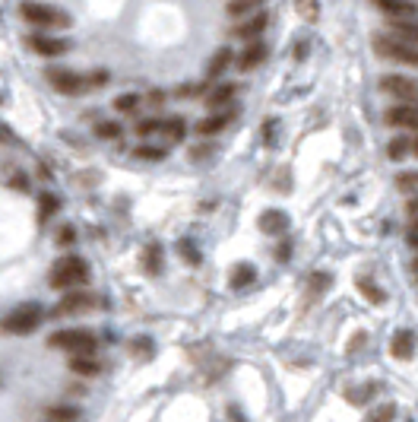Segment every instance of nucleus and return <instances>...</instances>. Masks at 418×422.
<instances>
[{
    "label": "nucleus",
    "mask_w": 418,
    "mask_h": 422,
    "mask_svg": "<svg viewBox=\"0 0 418 422\" xmlns=\"http://www.w3.org/2000/svg\"><path fill=\"white\" fill-rule=\"evenodd\" d=\"M89 280V264L82 260V257H76V254H67V257H60L58 264L51 267V286L54 289H80L82 282Z\"/></svg>",
    "instance_id": "1"
},
{
    "label": "nucleus",
    "mask_w": 418,
    "mask_h": 422,
    "mask_svg": "<svg viewBox=\"0 0 418 422\" xmlns=\"http://www.w3.org/2000/svg\"><path fill=\"white\" fill-rule=\"evenodd\" d=\"M45 321V308L38 302H23L19 308H13L3 321H0V331L13 333V337H25V333H35Z\"/></svg>",
    "instance_id": "2"
},
{
    "label": "nucleus",
    "mask_w": 418,
    "mask_h": 422,
    "mask_svg": "<svg viewBox=\"0 0 418 422\" xmlns=\"http://www.w3.org/2000/svg\"><path fill=\"white\" fill-rule=\"evenodd\" d=\"M48 343L54 349L70 353V356H95V333L82 331V327H67V331L51 333Z\"/></svg>",
    "instance_id": "3"
},
{
    "label": "nucleus",
    "mask_w": 418,
    "mask_h": 422,
    "mask_svg": "<svg viewBox=\"0 0 418 422\" xmlns=\"http://www.w3.org/2000/svg\"><path fill=\"white\" fill-rule=\"evenodd\" d=\"M19 16H23L25 23L41 25V29H67V25H70V16H67L60 7L35 3V0H25V3H19Z\"/></svg>",
    "instance_id": "4"
},
{
    "label": "nucleus",
    "mask_w": 418,
    "mask_h": 422,
    "mask_svg": "<svg viewBox=\"0 0 418 422\" xmlns=\"http://www.w3.org/2000/svg\"><path fill=\"white\" fill-rule=\"evenodd\" d=\"M371 45H374V51H378L380 58L386 60H396V64H406V67H418V48L409 42H402V38H396L393 32L390 35H374L371 38Z\"/></svg>",
    "instance_id": "5"
},
{
    "label": "nucleus",
    "mask_w": 418,
    "mask_h": 422,
    "mask_svg": "<svg viewBox=\"0 0 418 422\" xmlns=\"http://www.w3.org/2000/svg\"><path fill=\"white\" fill-rule=\"evenodd\" d=\"M380 89L386 92V96H393V99H402V102H415L418 99V80H412V76H402V74H390L380 80Z\"/></svg>",
    "instance_id": "6"
},
{
    "label": "nucleus",
    "mask_w": 418,
    "mask_h": 422,
    "mask_svg": "<svg viewBox=\"0 0 418 422\" xmlns=\"http://www.w3.org/2000/svg\"><path fill=\"white\" fill-rule=\"evenodd\" d=\"M384 121H386V127H399V131H418V105L399 102V105L386 108Z\"/></svg>",
    "instance_id": "7"
},
{
    "label": "nucleus",
    "mask_w": 418,
    "mask_h": 422,
    "mask_svg": "<svg viewBox=\"0 0 418 422\" xmlns=\"http://www.w3.org/2000/svg\"><path fill=\"white\" fill-rule=\"evenodd\" d=\"M48 83L54 86L58 92H67V96H73V92H80L82 86H86V80H82L80 74H73V70L54 67V70H48Z\"/></svg>",
    "instance_id": "8"
},
{
    "label": "nucleus",
    "mask_w": 418,
    "mask_h": 422,
    "mask_svg": "<svg viewBox=\"0 0 418 422\" xmlns=\"http://www.w3.org/2000/svg\"><path fill=\"white\" fill-rule=\"evenodd\" d=\"M29 48L35 54H41V58H58V54H64L70 48V42L67 38H54V35H29Z\"/></svg>",
    "instance_id": "9"
},
{
    "label": "nucleus",
    "mask_w": 418,
    "mask_h": 422,
    "mask_svg": "<svg viewBox=\"0 0 418 422\" xmlns=\"http://www.w3.org/2000/svg\"><path fill=\"white\" fill-rule=\"evenodd\" d=\"M92 305H95V296H92V292L73 289V292H67V296L60 298L58 311H60V315H80V311H89Z\"/></svg>",
    "instance_id": "10"
},
{
    "label": "nucleus",
    "mask_w": 418,
    "mask_h": 422,
    "mask_svg": "<svg viewBox=\"0 0 418 422\" xmlns=\"http://www.w3.org/2000/svg\"><path fill=\"white\" fill-rule=\"evenodd\" d=\"M257 225H260L263 235H282L288 229V213L286 210H263Z\"/></svg>",
    "instance_id": "11"
},
{
    "label": "nucleus",
    "mask_w": 418,
    "mask_h": 422,
    "mask_svg": "<svg viewBox=\"0 0 418 422\" xmlns=\"http://www.w3.org/2000/svg\"><path fill=\"white\" fill-rule=\"evenodd\" d=\"M415 343L418 337L412 331H396L393 340H390V353H393V359H412V353H415Z\"/></svg>",
    "instance_id": "12"
},
{
    "label": "nucleus",
    "mask_w": 418,
    "mask_h": 422,
    "mask_svg": "<svg viewBox=\"0 0 418 422\" xmlns=\"http://www.w3.org/2000/svg\"><path fill=\"white\" fill-rule=\"evenodd\" d=\"M374 3L393 19H412L418 13V7L412 3V0H374Z\"/></svg>",
    "instance_id": "13"
},
{
    "label": "nucleus",
    "mask_w": 418,
    "mask_h": 422,
    "mask_svg": "<svg viewBox=\"0 0 418 422\" xmlns=\"http://www.w3.org/2000/svg\"><path fill=\"white\" fill-rule=\"evenodd\" d=\"M263 60H266V45H263V42H251V45H247V48H244V54H241V58H238V67H241V70H244V74H247V70H254V67H260Z\"/></svg>",
    "instance_id": "14"
},
{
    "label": "nucleus",
    "mask_w": 418,
    "mask_h": 422,
    "mask_svg": "<svg viewBox=\"0 0 418 422\" xmlns=\"http://www.w3.org/2000/svg\"><path fill=\"white\" fill-rule=\"evenodd\" d=\"M70 372L80 378H92L102 372V362L95 356H70Z\"/></svg>",
    "instance_id": "15"
},
{
    "label": "nucleus",
    "mask_w": 418,
    "mask_h": 422,
    "mask_svg": "<svg viewBox=\"0 0 418 422\" xmlns=\"http://www.w3.org/2000/svg\"><path fill=\"white\" fill-rule=\"evenodd\" d=\"M231 60H235L231 48H219V51L213 54V58H209V67H206V76H209V80H219V76L225 74V70H229Z\"/></svg>",
    "instance_id": "16"
},
{
    "label": "nucleus",
    "mask_w": 418,
    "mask_h": 422,
    "mask_svg": "<svg viewBox=\"0 0 418 422\" xmlns=\"http://www.w3.org/2000/svg\"><path fill=\"white\" fill-rule=\"evenodd\" d=\"M355 286H358V292L368 298L371 305H384V302H386V292L380 289L378 282H371L368 276H358V280H355Z\"/></svg>",
    "instance_id": "17"
},
{
    "label": "nucleus",
    "mask_w": 418,
    "mask_h": 422,
    "mask_svg": "<svg viewBox=\"0 0 418 422\" xmlns=\"http://www.w3.org/2000/svg\"><path fill=\"white\" fill-rule=\"evenodd\" d=\"M266 29V13H254V16H247L244 23L238 25V35L241 38H254L257 42V35Z\"/></svg>",
    "instance_id": "18"
},
{
    "label": "nucleus",
    "mask_w": 418,
    "mask_h": 422,
    "mask_svg": "<svg viewBox=\"0 0 418 422\" xmlns=\"http://www.w3.org/2000/svg\"><path fill=\"white\" fill-rule=\"evenodd\" d=\"M225 124H229V115H209L197 124V133L200 137H216V133L225 131Z\"/></svg>",
    "instance_id": "19"
},
{
    "label": "nucleus",
    "mask_w": 418,
    "mask_h": 422,
    "mask_svg": "<svg viewBox=\"0 0 418 422\" xmlns=\"http://www.w3.org/2000/svg\"><path fill=\"white\" fill-rule=\"evenodd\" d=\"M393 35L418 48V23H412V19H393Z\"/></svg>",
    "instance_id": "20"
},
{
    "label": "nucleus",
    "mask_w": 418,
    "mask_h": 422,
    "mask_svg": "<svg viewBox=\"0 0 418 422\" xmlns=\"http://www.w3.org/2000/svg\"><path fill=\"white\" fill-rule=\"evenodd\" d=\"M257 276L254 264H235V270H231V289H244V286H251Z\"/></svg>",
    "instance_id": "21"
},
{
    "label": "nucleus",
    "mask_w": 418,
    "mask_h": 422,
    "mask_svg": "<svg viewBox=\"0 0 418 422\" xmlns=\"http://www.w3.org/2000/svg\"><path fill=\"white\" fill-rule=\"evenodd\" d=\"M162 133L172 143H181L184 140V133H187V121H184V118H172V121H165L162 124Z\"/></svg>",
    "instance_id": "22"
},
{
    "label": "nucleus",
    "mask_w": 418,
    "mask_h": 422,
    "mask_svg": "<svg viewBox=\"0 0 418 422\" xmlns=\"http://www.w3.org/2000/svg\"><path fill=\"white\" fill-rule=\"evenodd\" d=\"M231 96H235V83H225V86H219V89L209 92L206 105H209V108H222V105H229V102H231Z\"/></svg>",
    "instance_id": "23"
},
{
    "label": "nucleus",
    "mask_w": 418,
    "mask_h": 422,
    "mask_svg": "<svg viewBox=\"0 0 418 422\" xmlns=\"http://www.w3.org/2000/svg\"><path fill=\"white\" fill-rule=\"evenodd\" d=\"M295 10L304 23H317L320 16V0H295Z\"/></svg>",
    "instance_id": "24"
},
{
    "label": "nucleus",
    "mask_w": 418,
    "mask_h": 422,
    "mask_svg": "<svg viewBox=\"0 0 418 422\" xmlns=\"http://www.w3.org/2000/svg\"><path fill=\"white\" fill-rule=\"evenodd\" d=\"M263 0H231L229 3V13L231 16H251V13H257L260 10Z\"/></svg>",
    "instance_id": "25"
},
{
    "label": "nucleus",
    "mask_w": 418,
    "mask_h": 422,
    "mask_svg": "<svg viewBox=\"0 0 418 422\" xmlns=\"http://www.w3.org/2000/svg\"><path fill=\"white\" fill-rule=\"evenodd\" d=\"M412 149V140H406V137H396V140H390V146H386V156L393 159V162H399V159L409 156Z\"/></svg>",
    "instance_id": "26"
},
{
    "label": "nucleus",
    "mask_w": 418,
    "mask_h": 422,
    "mask_svg": "<svg viewBox=\"0 0 418 422\" xmlns=\"http://www.w3.org/2000/svg\"><path fill=\"white\" fill-rule=\"evenodd\" d=\"M133 156H137V159H146V162H162L168 153H165L162 146H149V143H143V146L133 149Z\"/></svg>",
    "instance_id": "27"
},
{
    "label": "nucleus",
    "mask_w": 418,
    "mask_h": 422,
    "mask_svg": "<svg viewBox=\"0 0 418 422\" xmlns=\"http://www.w3.org/2000/svg\"><path fill=\"white\" fill-rule=\"evenodd\" d=\"M121 133H124V127L115 124V121H102V124H95V137H99V140H117Z\"/></svg>",
    "instance_id": "28"
},
{
    "label": "nucleus",
    "mask_w": 418,
    "mask_h": 422,
    "mask_svg": "<svg viewBox=\"0 0 418 422\" xmlns=\"http://www.w3.org/2000/svg\"><path fill=\"white\" fill-rule=\"evenodd\" d=\"M48 422H76V410L73 406H51Z\"/></svg>",
    "instance_id": "29"
},
{
    "label": "nucleus",
    "mask_w": 418,
    "mask_h": 422,
    "mask_svg": "<svg viewBox=\"0 0 418 422\" xmlns=\"http://www.w3.org/2000/svg\"><path fill=\"white\" fill-rule=\"evenodd\" d=\"M162 124L165 121H159V118H143V121H137V133L139 137H152V133H162Z\"/></svg>",
    "instance_id": "30"
},
{
    "label": "nucleus",
    "mask_w": 418,
    "mask_h": 422,
    "mask_svg": "<svg viewBox=\"0 0 418 422\" xmlns=\"http://www.w3.org/2000/svg\"><path fill=\"white\" fill-rule=\"evenodd\" d=\"M143 264H146L149 274H162V251L152 245V248H146V257H143Z\"/></svg>",
    "instance_id": "31"
},
{
    "label": "nucleus",
    "mask_w": 418,
    "mask_h": 422,
    "mask_svg": "<svg viewBox=\"0 0 418 422\" xmlns=\"http://www.w3.org/2000/svg\"><path fill=\"white\" fill-rule=\"evenodd\" d=\"M58 197H51V194H45V197H38V216L41 219H48V216H54L58 213Z\"/></svg>",
    "instance_id": "32"
},
{
    "label": "nucleus",
    "mask_w": 418,
    "mask_h": 422,
    "mask_svg": "<svg viewBox=\"0 0 418 422\" xmlns=\"http://www.w3.org/2000/svg\"><path fill=\"white\" fill-rule=\"evenodd\" d=\"M137 105H139V96H133V92L117 96V99H115V108H117V111H124V115H127V111H137Z\"/></svg>",
    "instance_id": "33"
},
{
    "label": "nucleus",
    "mask_w": 418,
    "mask_h": 422,
    "mask_svg": "<svg viewBox=\"0 0 418 422\" xmlns=\"http://www.w3.org/2000/svg\"><path fill=\"white\" fill-rule=\"evenodd\" d=\"M393 416H396V406L393 403H384L380 410H374V413H371L368 422H393Z\"/></svg>",
    "instance_id": "34"
},
{
    "label": "nucleus",
    "mask_w": 418,
    "mask_h": 422,
    "mask_svg": "<svg viewBox=\"0 0 418 422\" xmlns=\"http://www.w3.org/2000/svg\"><path fill=\"white\" fill-rule=\"evenodd\" d=\"M396 184H399V190H415L418 188V172H402L399 178H396Z\"/></svg>",
    "instance_id": "35"
},
{
    "label": "nucleus",
    "mask_w": 418,
    "mask_h": 422,
    "mask_svg": "<svg viewBox=\"0 0 418 422\" xmlns=\"http://www.w3.org/2000/svg\"><path fill=\"white\" fill-rule=\"evenodd\" d=\"M181 257H184L187 264H200V254L194 251V245H190V241H181Z\"/></svg>",
    "instance_id": "36"
},
{
    "label": "nucleus",
    "mask_w": 418,
    "mask_h": 422,
    "mask_svg": "<svg viewBox=\"0 0 418 422\" xmlns=\"http://www.w3.org/2000/svg\"><path fill=\"white\" fill-rule=\"evenodd\" d=\"M76 241V232H73V225H64L58 232V245H73Z\"/></svg>",
    "instance_id": "37"
},
{
    "label": "nucleus",
    "mask_w": 418,
    "mask_h": 422,
    "mask_svg": "<svg viewBox=\"0 0 418 422\" xmlns=\"http://www.w3.org/2000/svg\"><path fill=\"white\" fill-rule=\"evenodd\" d=\"M108 83V74L105 70H95V74L89 76V86H105Z\"/></svg>",
    "instance_id": "38"
},
{
    "label": "nucleus",
    "mask_w": 418,
    "mask_h": 422,
    "mask_svg": "<svg viewBox=\"0 0 418 422\" xmlns=\"http://www.w3.org/2000/svg\"><path fill=\"white\" fill-rule=\"evenodd\" d=\"M209 149H213V146H194L190 159H206V156H209Z\"/></svg>",
    "instance_id": "39"
},
{
    "label": "nucleus",
    "mask_w": 418,
    "mask_h": 422,
    "mask_svg": "<svg viewBox=\"0 0 418 422\" xmlns=\"http://www.w3.org/2000/svg\"><path fill=\"white\" fill-rule=\"evenodd\" d=\"M149 102H152V105H162V102H165V96H162V92H149Z\"/></svg>",
    "instance_id": "40"
},
{
    "label": "nucleus",
    "mask_w": 418,
    "mask_h": 422,
    "mask_svg": "<svg viewBox=\"0 0 418 422\" xmlns=\"http://www.w3.org/2000/svg\"><path fill=\"white\" fill-rule=\"evenodd\" d=\"M412 149H415V153H418V140H415V146H412Z\"/></svg>",
    "instance_id": "41"
}]
</instances>
